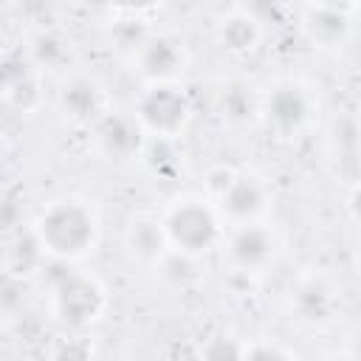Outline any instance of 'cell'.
Instances as JSON below:
<instances>
[{"instance_id":"9c48e42d","label":"cell","mask_w":361,"mask_h":361,"mask_svg":"<svg viewBox=\"0 0 361 361\" xmlns=\"http://www.w3.org/2000/svg\"><path fill=\"white\" fill-rule=\"evenodd\" d=\"M183 65V51L180 42L172 37H147V42L138 48V71L141 76L152 79L155 85H166Z\"/></svg>"},{"instance_id":"277c9868","label":"cell","mask_w":361,"mask_h":361,"mask_svg":"<svg viewBox=\"0 0 361 361\" xmlns=\"http://www.w3.org/2000/svg\"><path fill=\"white\" fill-rule=\"evenodd\" d=\"M104 307V290L96 279L65 268L54 279V310L68 324H87L93 322Z\"/></svg>"},{"instance_id":"7402d4cb","label":"cell","mask_w":361,"mask_h":361,"mask_svg":"<svg viewBox=\"0 0 361 361\" xmlns=\"http://www.w3.org/2000/svg\"><path fill=\"white\" fill-rule=\"evenodd\" d=\"M350 212H353V217L355 220H361V183L353 189V195H350Z\"/></svg>"},{"instance_id":"5bb4252c","label":"cell","mask_w":361,"mask_h":361,"mask_svg":"<svg viewBox=\"0 0 361 361\" xmlns=\"http://www.w3.org/2000/svg\"><path fill=\"white\" fill-rule=\"evenodd\" d=\"M220 42L231 54H248L259 42V20L248 8H234L220 20Z\"/></svg>"},{"instance_id":"8992f818","label":"cell","mask_w":361,"mask_h":361,"mask_svg":"<svg viewBox=\"0 0 361 361\" xmlns=\"http://www.w3.org/2000/svg\"><path fill=\"white\" fill-rule=\"evenodd\" d=\"M96 141L107 158H133L144 149V127L135 116L104 113L96 121Z\"/></svg>"},{"instance_id":"ac0fdd59","label":"cell","mask_w":361,"mask_h":361,"mask_svg":"<svg viewBox=\"0 0 361 361\" xmlns=\"http://www.w3.org/2000/svg\"><path fill=\"white\" fill-rule=\"evenodd\" d=\"M223 116H228L234 121L251 116V99H248V93L243 87H228L223 93Z\"/></svg>"},{"instance_id":"ba28073f","label":"cell","mask_w":361,"mask_h":361,"mask_svg":"<svg viewBox=\"0 0 361 361\" xmlns=\"http://www.w3.org/2000/svg\"><path fill=\"white\" fill-rule=\"evenodd\" d=\"M350 6L336 3H310L302 11V28L305 34L319 45H336L350 31Z\"/></svg>"},{"instance_id":"8fae6325","label":"cell","mask_w":361,"mask_h":361,"mask_svg":"<svg viewBox=\"0 0 361 361\" xmlns=\"http://www.w3.org/2000/svg\"><path fill=\"white\" fill-rule=\"evenodd\" d=\"M262 206H265V186L254 175H237L234 183L226 189V195L217 200V209L237 226L254 223Z\"/></svg>"},{"instance_id":"cb8c5ba5","label":"cell","mask_w":361,"mask_h":361,"mask_svg":"<svg viewBox=\"0 0 361 361\" xmlns=\"http://www.w3.org/2000/svg\"><path fill=\"white\" fill-rule=\"evenodd\" d=\"M350 358H353V361H361V336H358V350H355Z\"/></svg>"},{"instance_id":"7a4b0ae2","label":"cell","mask_w":361,"mask_h":361,"mask_svg":"<svg viewBox=\"0 0 361 361\" xmlns=\"http://www.w3.org/2000/svg\"><path fill=\"white\" fill-rule=\"evenodd\" d=\"M164 228H166L169 245H175L183 254H197L212 248L220 234L217 214L203 197L175 200L164 217Z\"/></svg>"},{"instance_id":"603a6c76","label":"cell","mask_w":361,"mask_h":361,"mask_svg":"<svg viewBox=\"0 0 361 361\" xmlns=\"http://www.w3.org/2000/svg\"><path fill=\"white\" fill-rule=\"evenodd\" d=\"M322 361H353L350 355H338V353H333V355H324Z\"/></svg>"},{"instance_id":"6da1fadb","label":"cell","mask_w":361,"mask_h":361,"mask_svg":"<svg viewBox=\"0 0 361 361\" xmlns=\"http://www.w3.org/2000/svg\"><path fill=\"white\" fill-rule=\"evenodd\" d=\"M34 234L45 254L68 262L71 257H79L93 245L96 220L82 200L65 197V200L48 203L39 212V217L34 223Z\"/></svg>"},{"instance_id":"3957f363","label":"cell","mask_w":361,"mask_h":361,"mask_svg":"<svg viewBox=\"0 0 361 361\" xmlns=\"http://www.w3.org/2000/svg\"><path fill=\"white\" fill-rule=\"evenodd\" d=\"M189 113H192V104L186 93L166 82L144 90L133 116L138 118L144 133H152V138H175L186 127Z\"/></svg>"},{"instance_id":"ffe728a7","label":"cell","mask_w":361,"mask_h":361,"mask_svg":"<svg viewBox=\"0 0 361 361\" xmlns=\"http://www.w3.org/2000/svg\"><path fill=\"white\" fill-rule=\"evenodd\" d=\"M243 361H290V358L274 344H251V347H245Z\"/></svg>"},{"instance_id":"52a82bcc","label":"cell","mask_w":361,"mask_h":361,"mask_svg":"<svg viewBox=\"0 0 361 361\" xmlns=\"http://www.w3.org/2000/svg\"><path fill=\"white\" fill-rule=\"evenodd\" d=\"M226 248H228L231 262L240 271L251 274V271L262 268L274 257V234L259 223H243V226H237L231 231Z\"/></svg>"},{"instance_id":"2e32d148","label":"cell","mask_w":361,"mask_h":361,"mask_svg":"<svg viewBox=\"0 0 361 361\" xmlns=\"http://www.w3.org/2000/svg\"><path fill=\"white\" fill-rule=\"evenodd\" d=\"M37 68H56L65 56H68V45L54 34V31H39L31 42H28V54H25Z\"/></svg>"},{"instance_id":"44dd1931","label":"cell","mask_w":361,"mask_h":361,"mask_svg":"<svg viewBox=\"0 0 361 361\" xmlns=\"http://www.w3.org/2000/svg\"><path fill=\"white\" fill-rule=\"evenodd\" d=\"M54 361H90V353L82 341L76 338H68L59 344V350L54 353Z\"/></svg>"},{"instance_id":"30bf717a","label":"cell","mask_w":361,"mask_h":361,"mask_svg":"<svg viewBox=\"0 0 361 361\" xmlns=\"http://www.w3.org/2000/svg\"><path fill=\"white\" fill-rule=\"evenodd\" d=\"M290 310L296 313V319L310 324L330 322L336 313V290L324 279L307 276L296 282V288L290 290Z\"/></svg>"},{"instance_id":"9a60e30c","label":"cell","mask_w":361,"mask_h":361,"mask_svg":"<svg viewBox=\"0 0 361 361\" xmlns=\"http://www.w3.org/2000/svg\"><path fill=\"white\" fill-rule=\"evenodd\" d=\"M166 245H169V237H166L164 223H158V220H138V223H133V228H130V248H133L135 257L149 259V262H161L169 254Z\"/></svg>"},{"instance_id":"4fadbf2b","label":"cell","mask_w":361,"mask_h":361,"mask_svg":"<svg viewBox=\"0 0 361 361\" xmlns=\"http://www.w3.org/2000/svg\"><path fill=\"white\" fill-rule=\"evenodd\" d=\"M39 82H37V65L20 54L17 62L8 56L3 68V93L8 104H17L20 110H31L39 99Z\"/></svg>"},{"instance_id":"7c38bea8","label":"cell","mask_w":361,"mask_h":361,"mask_svg":"<svg viewBox=\"0 0 361 361\" xmlns=\"http://www.w3.org/2000/svg\"><path fill=\"white\" fill-rule=\"evenodd\" d=\"M59 104L73 121H99L104 116V90L90 76H73L62 85Z\"/></svg>"},{"instance_id":"e0dca14e","label":"cell","mask_w":361,"mask_h":361,"mask_svg":"<svg viewBox=\"0 0 361 361\" xmlns=\"http://www.w3.org/2000/svg\"><path fill=\"white\" fill-rule=\"evenodd\" d=\"M245 347L228 336V333H214L200 344V355L197 361H243Z\"/></svg>"},{"instance_id":"5b68a950","label":"cell","mask_w":361,"mask_h":361,"mask_svg":"<svg viewBox=\"0 0 361 361\" xmlns=\"http://www.w3.org/2000/svg\"><path fill=\"white\" fill-rule=\"evenodd\" d=\"M262 110H265L268 124L276 133L288 135V133H296L307 121V116H310V96H307V90L302 85L282 82V85H276L268 93Z\"/></svg>"},{"instance_id":"d6986e66","label":"cell","mask_w":361,"mask_h":361,"mask_svg":"<svg viewBox=\"0 0 361 361\" xmlns=\"http://www.w3.org/2000/svg\"><path fill=\"white\" fill-rule=\"evenodd\" d=\"M234 178H237V172H234V169H226V166L212 169V172H209V180H206L209 195H212L214 200H220V197L226 195V189L234 183Z\"/></svg>"}]
</instances>
